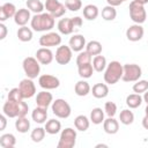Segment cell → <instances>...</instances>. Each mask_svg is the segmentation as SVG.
<instances>
[{"label": "cell", "mask_w": 148, "mask_h": 148, "mask_svg": "<svg viewBox=\"0 0 148 148\" xmlns=\"http://www.w3.org/2000/svg\"><path fill=\"white\" fill-rule=\"evenodd\" d=\"M53 102V96L51 92H49L47 90H43V91H39L36 96V104L37 106H42V108H45L47 109Z\"/></svg>", "instance_id": "obj_19"}, {"label": "cell", "mask_w": 148, "mask_h": 148, "mask_svg": "<svg viewBox=\"0 0 148 148\" xmlns=\"http://www.w3.org/2000/svg\"><path fill=\"white\" fill-rule=\"evenodd\" d=\"M31 118L37 124H44V123H46V119H47V109L42 108V106L35 108L32 110V112H31Z\"/></svg>", "instance_id": "obj_21"}, {"label": "cell", "mask_w": 148, "mask_h": 148, "mask_svg": "<svg viewBox=\"0 0 148 148\" xmlns=\"http://www.w3.org/2000/svg\"><path fill=\"white\" fill-rule=\"evenodd\" d=\"M104 113L105 111H103L101 108H94L90 112V121L95 125H99L104 121Z\"/></svg>", "instance_id": "obj_36"}, {"label": "cell", "mask_w": 148, "mask_h": 148, "mask_svg": "<svg viewBox=\"0 0 148 148\" xmlns=\"http://www.w3.org/2000/svg\"><path fill=\"white\" fill-rule=\"evenodd\" d=\"M61 44V37L57 32H46L39 37V45L43 47L59 46Z\"/></svg>", "instance_id": "obj_11"}, {"label": "cell", "mask_w": 148, "mask_h": 148, "mask_svg": "<svg viewBox=\"0 0 148 148\" xmlns=\"http://www.w3.org/2000/svg\"><path fill=\"white\" fill-rule=\"evenodd\" d=\"M102 17L105 21H113L117 17V10L114 8V6H105L102 9Z\"/></svg>", "instance_id": "obj_38"}, {"label": "cell", "mask_w": 148, "mask_h": 148, "mask_svg": "<svg viewBox=\"0 0 148 148\" xmlns=\"http://www.w3.org/2000/svg\"><path fill=\"white\" fill-rule=\"evenodd\" d=\"M38 83L40 86V88L45 89V90H52V89H57L60 86V80L51 74H43L38 77Z\"/></svg>", "instance_id": "obj_10"}, {"label": "cell", "mask_w": 148, "mask_h": 148, "mask_svg": "<svg viewBox=\"0 0 148 148\" xmlns=\"http://www.w3.org/2000/svg\"><path fill=\"white\" fill-rule=\"evenodd\" d=\"M7 99H10V101H15V102H20V101H23V96H22V92L20 90V88H13L9 90L8 92V96H7Z\"/></svg>", "instance_id": "obj_42"}, {"label": "cell", "mask_w": 148, "mask_h": 148, "mask_svg": "<svg viewBox=\"0 0 148 148\" xmlns=\"http://www.w3.org/2000/svg\"><path fill=\"white\" fill-rule=\"evenodd\" d=\"M135 1H138V2H140V3H142V5L148 3V0H135Z\"/></svg>", "instance_id": "obj_50"}, {"label": "cell", "mask_w": 148, "mask_h": 148, "mask_svg": "<svg viewBox=\"0 0 148 148\" xmlns=\"http://www.w3.org/2000/svg\"><path fill=\"white\" fill-rule=\"evenodd\" d=\"M106 66H108V64H106V58H105L104 56L98 54V56H95V57H94V59H92V67H94V69H95L96 72L101 73V72L105 71Z\"/></svg>", "instance_id": "obj_34"}, {"label": "cell", "mask_w": 148, "mask_h": 148, "mask_svg": "<svg viewBox=\"0 0 148 148\" xmlns=\"http://www.w3.org/2000/svg\"><path fill=\"white\" fill-rule=\"evenodd\" d=\"M90 91H91L90 84H89L87 81H84V80L77 81V82L75 83V86H74V92H75L77 96H81V97L87 96Z\"/></svg>", "instance_id": "obj_24"}, {"label": "cell", "mask_w": 148, "mask_h": 148, "mask_svg": "<svg viewBox=\"0 0 148 148\" xmlns=\"http://www.w3.org/2000/svg\"><path fill=\"white\" fill-rule=\"evenodd\" d=\"M99 15V10L98 7L96 5H87L83 7V17L88 21H94L97 18V16Z\"/></svg>", "instance_id": "obj_26"}, {"label": "cell", "mask_w": 148, "mask_h": 148, "mask_svg": "<svg viewBox=\"0 0 148 148\" xmlns=\"http://www.w3.org/2000/svg\"><path fill=\"white\" fill-rule=\"evenodd\" d=\"M99 147H108V145H104V143H98V145H96V148H99Z\"/></svg>", "instance_id": "obj_51"}, {"label": "cell", "mask_w": 148, "mask_h": 148, "mask_svg": "<svg viewBox=\"0 0 148 148\" xmlns=\"http://www.w3.org/2000/svg\"><path fill=\"white\" fill-rule=\"evenodd\" d=\"M119 120L123 125H131L134 121V113L130 109H124L120 111Z\"/></svg>", "instance_id": "obj_37"}, {"label": "cell", "mask_w": 148, "mask_h": 148, "mask_svg": "<svg viewBox=\"0 0 148 148\" xmlns=\"http://www.w3.org/2000/svg\"><path fill=\"white\" fill-rule=\"evenodd\" d=\"M65 6L67 7L68 10L77 12L82 7V1L81 0H65Z\"/></svg>", "instance_id": "obj_43"}, {"label": "cell", "mask_w": 148, "mask_h": 148, "mask_svg": "<svg viewBox=\"0 0 148 148\" xmlns=\"http://www.w3.org/2000/svg\"><path fill=\"white\" fill-rule=\"evenodd\" d=\"M132 89L136 94H142V92H145V91L148 90V81L147 80H138L133 84Z\"/></svg>", "instance_id": "obj_40"}, {"label": "cell", "mask_w": 148, "mask_h": 148, "mask_svg": "<svg viewBox=\"0 0 148 148\" xmlns=\"http://www.w3.org/2000/svg\"><path fill=\"white\" fill-rule=\"evenodd\" d=\"M76 143V131L72 127H66L61 131L59 142L57 145L58 148H73Z\"/></svg>", "instance_id": "obj_7"}, {"label": "cell", "mask_w": 148, "mask_h": 148, "mask_svg": "<svg viewBox=\"0 0 148 148\" xmlns=\"http://www.w3.org/2000/svg\"><path fill=\"white\" fill-rule=\"evenodd\" d=\"M22 67L24 71V74L27 75V77L29 79H36L39 75L40 72V65L39 61L36 59V57H27L23 59L22 62Z\"/></svg>", "instance_id": "obj_5"}, {"label": "cell", "mask_w": 148, "mask_h": 148, "mask_svg": "<svg viewBox=\"0 0 148 148\" xmlns=\"http://www.w3.org/2000/svg\"><path fill=\"white\" fill-rule=\"evenodd\" d=\"M143 34H145V30L142 25L136 23H134L133 25H130L126 30V37L130 42H139L140 39H142Z\"/></svg>", "instance_id": "obj_14"}, {"label": "cell", "mask_w": 148, "mask_h": 148, "mask_svg": "<svg viewBox=\"0 0 148 148\" xmlns=\"http://www.w3.org/2000/svg\"><path fill=\"white\" fill-rule=\"evenodd\" d=\"M103 128H104V132L108 133V134H111V135L116 134L119 131V123L113 117H109V118L104 119Z\"/></svg>", "instance_id": "obj_22"}, {"label": "cell", "mask_w": 148, "mask_h": 148, "mask_svg": "<svg viewBox=\"0 0 148 148\" xmlns=\"http://www.w3.org/2000/svg\"><path fill=\"white\" fill-rule=\"evenodd\" d=\"M16 145V138L12 133H6L0 136V146L2 148H13Z\"/></svg>", "instance_id": "obj_31"}, {"label": "cell", "mask_w": 148, "mask_h": 148, "mask_svg": "<svg viewBox=\"0 0 148 148\" xmlns=\"http://www.w3.org/2000/svg\"><path fill=\"white\" fill-rule=\"evenodd\" d=\"M20 102H15V101H10L7 99L2 106V112L8 117V118H17L20 116Z\"/></svg>", "instance_id": "obj_13"}, {"label": "cell", "mask_w": 148, "mask_h": 148, "mask_svg": "<svg viewBox=\"0 0 148 148\" xmlns=\"http://www.w3.org/2000/svg\"><path fill=\"white\" fill-rule=\"evenodd\" d=\"M142 98H143V102H145L146 104H148V90L143 92V96H142Z\"/></svg>", "instance_id": "obj_49"}, {"label": "cell", "mask_w": 148, "mask_h": 148, "mask_svg": "<svg viewBox=\"0 0 148 148\" xmlns=\"http://www.w3.org/2000/svg\"><path fill=\"white\" fill-rule=\"evenodd\" d=\"M15 128L18 133H27L30 130V120L24 117H17L15 120Z\"/></svg>", "instance_id": "obj_27"}, {"label": "cell", "mask_w": 148, "mask_h": 148, "mask_svg": "<svg viewBox=\"0 0 148 148\" xmlns=\"http://www.w3.org/2000/svg\"><path fill=\"white\" fill-rule=\"evenodd\" d=\"M45 134H46V131H45V127H36L31 131L30 133V139L34 141V142H40L43 141V139L45 138Z\"/></svg>", "instance_id": "obj_39"}, {"label": "cell", "mask_w": 148, "mask_h": 148, "mask_svg": "<svg viewBox=\"0 0 148 148\" xmlns=\"http://www.w3.org/2000/svg\"><path fill=\"white\" fill-rule=\"evenodd\" d=\"M91 94L95 98H105L109 95V87L106 83H96L91 88Z\"/></svg>", "instance_id": "obj_23"}, {"label": "cell", "mask_w": 148, "mask_h": 148, "mask_svg": "<svg viewBox=\"0 0 148 148\" xmlns=\"http://www.w3.org/2000/svg\"><path fill=\"white\" fill-rule=\"evenodd\" d=\"M74 126L80 132H86L90 126V119L84 114H79L74 119Z\"/></svg>", "instance_id": "obj_25"}, {"label": "cell", "mask_w": 148, "mask_h": 148, "mask_svg": "<svg viewBox=\"0 0 148 148\" xmlns=\"http://www.w3.org/2000/svg\"><path fill=\"white\" fill-rule=\"evenodd\" d=\"M7 32H8V29H7V27L3 24V22H1V23H0V39H1V40L6 38V36H7Z\"/></svg>", "instance_id": "obj_45"}, {"label": "cell", "mask_w": 148, "mask_h": 148, "mask_svg": "<svg viewBox=\"0 0 148 148\" xmlns=\"http://www.w3.org/2000/svg\"><path fill=\"white\" fill-rule=\"evenodd\" d=\"M60 130H61V123L57 119H50L45 123V131L51 135L58 134Z\"/></svg>", "instance_id": "obj_30"}, {"label": "cell", "mask_w": 148, "mask_h": 148, "mask_svg": "<svg viewBox=\"0 0 148 148\" xmlns=\"http://www.w3.org/2000/svg\"><path fill=\"white\" fill-rule=\"evenodd\" d=\"M124 72H123V77L121 80L124 82H136L140 80L142 75V69L139 65L136 64H125L123 65Z\"/></svg>", "instance_id": "obj_6"}, {"label": "cell", "mask_w": 148, "mask_h": 148, "mask_svg": "<svg viewBox=\"0 0 148 148\" xmlns=\"http://www.w3.org/2000/svg\"><path fill=\"white\" fill-rule=\"evenodd\" d=\"M143 102V98L140 94H131L126 97V105L130 108V109H136L139 108Z\"/></svg>", "instance_id": "obj_28"}, {"label": "cell", "mask_w": 148, "mask_h": 148, "mask_svg": "<svg viewBox=\"0 0 148 148\" xmlns=\"http://www.w3.org/2000/svg\"><path fill=\"white\" fill-rule=\"evenodd\" d=\"M95 69H94L91 62H88V64L77 66V73L80 75V77H82V79H89V77H91Z\"/></svg>", "instance_id": "obj_35"}, {"label": "cell", "mask_w": 148, "mask_h": 148, "mask_svg": "<svg viewBox=\"0 0 148 148\" xmlns=\"http://www.w3.org/2000/svg\"><path fill=\"white\" fill-rule=\"evenodd\" d=\"M17 9L14 3L12 2H5L0 7V22H5L6 20L14 17L16 14Z\"/></svg>", "instance_id": "obj_17"}, {"label": "cell", "mask_w": 148, "mask_h": 148, "mask_svg": "<svg viewBox=\"0 0 148 148\" xmlns=\"http://www.w3.org/2000/svg\"><path fill=\"white\" fill-rule=\"evenodd\" d=\"M142 126H143V128L148 130V114H146V116L142 118Z\"/></svg>", "instance_id": "obj_48"}, {"label": "cell", "mask_w": 148, "mask_h": 148, "mask_svg": "<svg viewBox=\"0 0 148 148\" xmlns=\"http://www.w3.org/2000/svg\"><path fill=\"white\" fill-rule=\"evenodd\" d=\"M7 116L5 114V113H2L1 116H0V121H1V126H0V131H3L5 128H6V125H7V118H6Z\"/></svg>", "instance_id": "obj_46"}, {"label": "cell", "mask_w": 148, "mask_h": 148, "mask_svg": "<svg viewBox=\"0 0 148 148\" xmlns=\"http://www.w3.org/2000/svg\"><path fill=\"white\" fill-rule=\"evenodd\" d=\"M104 111L109 117H114L117 113V105L113 102H106L104 104Z\"/></svg>", "instance_id": "obj_44"}, {"label": "cell", "mask_w": 148, "mask_h": 148, "mask_svg": "<svg viewBox=\"0 0 148 148\" xmlns=\"http://www.w3.org/2000/svg\"><path fill=\"white\" fill-rule=\"evenodd\" d=\"M68 45L69 47L74 51V52H81L83 51V49L86 47L87 43H86V38L83 35H73L71 38H69V42H68Z\"/></svg>", "instance_id": "obj_18"}, {"label": "cell", "mask_w": 148, "mask_h": 148, "mask_svg": "<svg viewBox=\"0 0 148 148\" xmlns=\"http://www.w3.org/2000/svg\"><path fill=\"white\" fill-rule=\"evenodd\" d=\"M18 88H20L24 99L25 98H31L36 94V86H35L32 79L25 77V79L21 80L20 83H18Z\"/></svg>", "instance_id": "obj_12"}, {"label": "cell", "mask_w": 148, "mask_h": 148, "mask_svg": "<svg viewBox=\"0 0 148 148\" xmlns=\"http://www.w3.org/2000/svg\"><path fill=\"white\" fill-rule=\"evenodd\" d=\"M121 1H123V2H125V1H127V0H121Z\"/></svg>", "instance_id": "obj_53"}, {"label": "cell", "mask_w": 148, "mask_h": 148, "mask_svg": "<svg viewBox=\"0 0 148 148\" xmlns=\"http://www.w3.org/2000/svg\"><path fill=\"white\" fill-rule=\"evenodd\" d=\"M130 17L136 24H142L147 18V12L145 9V5L133 0L130 2Z\"/></svg>", "instance_id": "obj_3"}, {"label": "cell", "mask_w": 148, "mask_h": 148, "mask_svg": "<svg viewBox=\"0 0 148 148\" xmlns=\"http://www.w3.org/2000/svg\"><path fill=\"white\" fill-rule=\"evenodd\" d=\"M35 56H36V59L42 65H50L53 61V59H54L53 52L49 47H43V46L36 51Z\"/></svg>", "instance_id": "obj_15"}, {"label": "cell", "mask_w": 148, "mask_h": 148, "mask_svg": "<svg viewBox=\"0 0 148 148\" xmlns=\"http://www.w3.org/2000/svg\"><path fill=\"white\" fill-rule=\"evenodd\" d=\"M45 9L49 14H51L54 18L61 17L65 15L67 7L65 6V3H61L58 0H45Z\"/></svg>", "instance_id": "obj_8"}, {"label": "cell", "mask_w": 148, "mask_h": 148, "mask_svg": "<svg viewBox=\"0 0 148 148\" xmlns=\"http://www.w3.org/2000/svg\"><path fill=\"white\" fill-rule=\"evenodd\" d=\"M29 21H31V17H30V10L28 8H20L15 16H14V22L20 25V27H23Z\"/></svg>", "instance_id": "obj_20"}, {"label": "cell", "mask_w": 148, "mask_h": 148, "mask_svg": "<svg viewBox=\"0 0 148 148\" xmlns=\"http://www.w3.org/2000/svg\"><path fill=\"white\" fill-rule=\"evenodd\" d=\"M31 28L37 31V32H42V31H50L53 27H54V17L46 13H40V14H35L31 17L30 21Z\"/></svg>", "instance_id": "obj_1"}, {"label": "cell", "mask_w": 148, "mask_h": 148, "mask_svg": "<svg viewBox=\"0 0 148 148\" xmlns=\"http://www.w3.org/2000/svg\"><path fill=\"white\" fill-rule=\"evenodd\" d=\"M91 58L92 57L87 51H81V52H79V54L76 57V65L80 66V65H84V64L91 62Z\"/></svg>", "instance_id": "obj_41"}, {"label": "cell", "mask_w": 148, "mask_h": 148, "mask_svg": "<svg viewBox=\"0 0 148 148\" xmlns=\"http://www.w3.org/2000/svg\"><path fill=\"white\" fill-rule=\"evenodd\" d=\"M57 28H58L60 34H62V35H71L76 27L74 24L73 17H65V18L59 20V22L57 24Z\"/></svg>", "instance_id": "obj_16"}, {"label": "cell", "mask_w": 148, "mask_h": 148, "mask_svg": "<svg viewBox=\"0 0 148 148\" xmlns=\"http://www.w3.org/2000/svg\"><path fill=\"white\" fill-rule=\"evenodd\" d=\"M72 54L73 50L69 47V45H59L56 51L54 59L59 65H67L72 60Z\"/></svg>", "instance_id": "obj_9"}, {"label": "cell", "mask_w": 148, "mask_h": 148, "mask_svg": "<svg viewBox=\"0 0 148 148\" xmlns=\"http://www.w3.org/2000/svg\"><path fill=\"white\" fill-rule=\"evenodd\" d=\"M106 2H108V5H110V6H119L120 3H123V1L121 0H106Z\"/></svg>", "instance_id": "obj_47"}, {"label": "cell", "mask_w": 148, "mask_h": 148, "mask_svg": "<svg viewBox=\"0 0 148 148\" xmlns=\"http://www.w3.org/2000/svg\"><path fill=\"white\" fill-rule=\"evenodd\" d=\"M145 113L148 114V104H147V106H146V109H145Z\"/></svg>", "instance_id": "obj_52"}, {"label": "cell", "mask_w": 148, "mask_h": 148, "mask_svg": "<svg viewBox=\"0 0 148 148\" xmlns=\"http://www.w3.org/2000/svg\"><path fill=\"white\" fill-rule=\"evenodd\" d=\"M102 50H103V46L102 44L98 42V40H90L87 43L86 45V51L92 57L95 56H98L102 53Z\"/></svg>", "instance_id": "obj_29"}, {"label": "cell", "mask_w": 148, "mask_h": 148, "mask_svg": "<svg viewBox=\"0 0 148 148\" xmlns=\"http://www.w3.org/2000/svg\"><path fill=\"white\" fill-rule=\"evenodd\" d=\"M25 5H27V8L35 13V14H40L43 13L44 8H45V5L40 1V0H27L25 1Z\"/></svg>", "instance_id": "obj_32"}, {"label": "cell", "mask_w": 148, "mask_h": 148, "mask_svg": "<svg viewBox=\"0 0 148 148\" xmlns=\"http://www.w3.org/2000/svg\"><path fill=\"white\" fill-rule=\"evenodd\" d=\"M123 65L117 61L113 60L110 64H108L105 71H104V81L106 84H116L121 77H123Z\"/></svg>", "instance_id": "obj_2"}, {"label": "cell", "mask_w": 148, "mask_h": 148, "mask_svg": "<svg viewBox=\"0 0 148 148\" xmlns=\"http://www.w3.org/2000/svg\"><path fill=\"white\" fill-rule=\"evenodd\" d=\"M51 109H52V113L60 119H66L72 113L71 105L68 104L67 101L62 98H57L56 101H53L51 104Z\"/></svg>", "instance_id": "obj_4"}, {"label": "cell", "mask_w": 148, "mask_h": 148, "mask_svg": "<svg viewBox=\"0 0 148 148\" xmlns=\"http://www.w3.org/2000/svg\"><path fill=\"white\" fill-rule=\"evenodd\" d=\"M16 35H17V38H18L21 42H23V43L30 42V40L32 39V30H31L30 28H28L27 25H23V27L18 28Z\"/></svg>", "instance_id": "obj_33"}]
</instances>
